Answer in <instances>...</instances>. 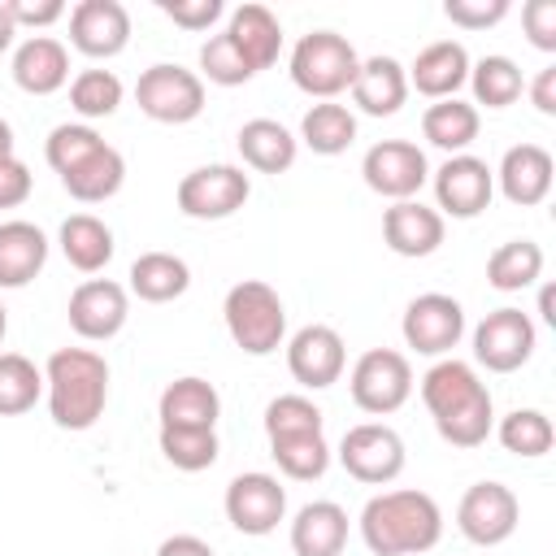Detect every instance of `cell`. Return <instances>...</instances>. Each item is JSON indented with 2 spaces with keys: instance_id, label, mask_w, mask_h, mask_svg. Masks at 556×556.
<instances>
[{
  "instance_id": "6da1fadb",
  "label": "cell",
  "mask_w": 556,
  "mask_h": 556,
  "mask_svg": "<svg viewBox=\"0 0 556 556\" xmlns=\"http://www.w3.org/2000/svg\"><path fill=\"white\" fill-rule=\"evenodd\" d=\"M421 404L434 417V430L452 447H482L486 434L495 430V404L486 382L478 378L473 365L456 356H439L421 374Z\"/></svg>"
},
{
  "instance_id": "7a4b0ae2",
  "label": "cell",
  "mask_w": 556,
  "mask_h": 556,
  "mask_svg": "<svg viewBox=\"0 0 556 556\" xmlns=\"http://www.w3.org/2000/svg\"><path fill=\"white\" fill-rule=\"evenodd\" d=\"M361 539L374 556H421L443 539V508L413 486L382 491L361 508Z\"/></svg>"
},
{
  "instance_id": "3957f363",
  "label": "cell",
  "mask_w": 556,
  "mask_h": 556,
  "mask_svg": "<svg viewBox=\"0 0 556 556\" xmlns=\"http://www.w3.org/2000/svg\"><path fill=\"white\" fill-rule=\"evenodd\" d=\"M43 391L61 430H91L109 404V365L91 348H56L43 365Z\"/></svg>"
},
{
  "instance_id": "277c9868",
  "label": "cell",
  "mask_w": 556,
  "mask_h": 556,
  "mask_svg": "<svg viewBox=\"0 0 556 556\" xmlns=\"http://www.w3.org/2000/svg\"><path fill=\"white\" fill-rule=\"evenodd\" d=\"M222 317H226V330H230L235 348L248 352V356H269L287 339V308H282L278 291L261 278L235 282L222 300Z\"/></svg>"
},
{
  "instance_id": "5b68a950",
  "label": "cell",
  "mask_w": 556,
  "mask_h": 556,
  "mask_svg": "<svg viewBox=\"0 0 556 556\" xmlns=\"http://www.w3.org/2000/svg\"><path fill=\"white\" fill-rule=\"evenodd\" d=\"M361 70V56L356 48L334 35V30H308L300 35V43L291 48V83L304 91V96H317V100H334L339 91L352 87Z\"/></svg>"
},
{
  "instance_id": "8992f818",
  "label": "cell",
  "mask_w": 556,
  "mask_h": 556,
  "mask_svg": "<svg viewBox=\"0 0 556 556\" xmlns=\"http://www.w3.org/2000/svg\"><path fill=\"white\" fill-rule=\"evenodd\" d=\"M135 104L143 117L161 122V126H187L204 113V78L195 70L156 61L139 74L135 83Z\"/></svg>"
},
{
  "instance_id": "52a82bcc",
  "label": "cell",
  "mask_w": 556,
  "mask_h": 556,
  "mask_svg": "<svg viewBox=\"0 0 556 556\" xmlns=\"http://www.w3.org/2000/svg\"><path fill=\"white\" fill-rule=\"evenodd\" d=\"M348 391H352V404L361 413L387 417V413L404 408V400L413 395V365L395 348H369V352L356 356Z\"/></svg>"
},
{
  "instance_id": "ba28073f",
  "label": "cell",
  "mask_w": 556,
  "mask_h": 556,
  "mask_svg": "<svg viewBox=\"0 0 556 556\" xmlns=\"http://www.w3.org/2000/svg\"><path fill=\"white\" fill-rule=\"evenodd\" d=\"M252 195V182L239 165H200L191 174H182L174 200L178 213L191 222H222L230 213H239Z\"/></svg>"
},
{
  "instance_id": "9c48e42d",
  "label": "cell",
  "mask_w": 556,
  "mask_h": 556,
  "mask_svg": "<svg viewBox=\"0 0 556 556\" xmlns=\"http://www.w3.org/2000/svg\"><path fill=\"white\" fill-rule=\"evenodd\" d=\"M404 439L387 421H361L339 443V465L365 486H387L404 473Z\"/></svg>"
},
{
  "instance_id": "30bf717a",
  "label": "cell",
  "mask_w": 556,
  "mask_h": 556,
  "mask_svg": "<svg viewBox=\"0 0 556 556\" xmlns=\"http://www.w3.org/2000/svg\"><path fill=\"white\" fill-rule=\"evenodd\" d=\"M539 330L521 308H495L473 326V361L486 374H513L534 356Z\"/></svg>"
},
{
  "instance_id": "8fae6325",
  "label": "cell",
  "mask_w": 556,
  "mask_h": 556,
  "mask_svg": "<svg viewBox=\"0 0 556 556\" xmlns=\"http://www.w3.org/2000/svg\"><path fill=\"white\" fill-rule=\"evenodd\" d=\"M517 521L521 504L504 482H473L456 504V530L473 547H500L504 539H513Z\"/></svg>"
},
{
  "instance_id": "7c38bea8",
  "label": "cell",
  "mask_w": 556,
  "mask_h": 556,
  "mask_svg": "<svg viewBox=\"0 0 556 556\" xmlns=\"http://www.w3.org/2000/svg\"><path fill=\"white\" fill-rule=\"evenodd\" d=\"M361 178L369 191H378L382 200H413L426 178H430V165H426V152L408 139H382L365 152L361 161Z\"/></svg>"
},
{
  "instance_id": "4fadbf2b",
  "label": "cell",
  "mask_w": 556,
  "mask_h": 556,
  "mask_svg": "<svg viewBox=\"0 0 556 556\" xmlns=\"http://www.w3.org/2000/svg\"><path fill=\"white\" fill-rule=\"evenodd\" d=\"M400 334L417 356H447L465 334V308H460V300H452L443 291H426V295L408 300Z\"/></svg>"
},
{
  "instance_id": "5bb4252c",
  "label": "cell",
  "mask_w": 556,
  "mask_h": 556,
  "mask_svg": "<svg viewBox=\"0 0 556 556\" xmlns=\"http://www.w3.org/2000/svg\"><path fill=\"white\" fill-rule=\"evenodd\" d=\"M222 504H226V521L239 534H252V539L274 534L278 521L287 517V491H282V482L274 473H261V469L230 478Z\"/></svg>"
},
{
  "instance_id": "9a60e30c",
  "label": "cell",
  "mask_w": 556,
  "mask_h": 556,
  "mask_svg": "<svg viewBox=\"0 0 556 556\" xmlns=\"http://www.w3.org/2000/svg\"><path fill=\"white\" fill-rule=\"evenodd\" d=\"M495 195V169L482 156H447L434 169V200H439V217H478Z\"/></svg>"
},
{
  "instance_id": "2e32d148",
  "label": "cell",
  "mask_w": 556,
  "mask_h": 556,
  "mask_svg": "<svg viewBox=\"0 0 556 556\" xmlns=\"http://www.w3.org/2000/svg\"><path fill=\"white\" fill-rule=\"evenodd\" d=\"M343 365H348V348H343V334L334 326H300L291 339H287V369L300 387L308 391H326L343 378Z\"/></svg>"
},
{
  "instance_id": "e0dca14e",
  "label": "cell",
  "mask_w": 556,
  "mask_h": 556,
  "mask_svg": "<svg viewBox=\"0 0 556 556\" xmlns=\"http://www.w3.org/2000/svg\"><path fill=\"white\" fill-rule=\"evenodd\" d=\"M65 317H70V330H74L78 339L104 343V339H113V334L126 326V317H130V295H126V287L113 282V278H87V282L74 287Z\"/></svg>"
},
{
  "instance_id": "ac0fdd59",
  "label": "cell",
  "mask_w": 556,
  "mask_h": 556,
  "mask_svg": "<svg viewBox=\"0 0 556 556\" xmlns=\"http://www.w3.org/2000/svg\"><path fill=\"white\" fill-rule=\"evenodd\" d=\"M70 43L91 56L109 61L130 43V13L122 0H78L70 9Z\"/></svg>"
},
{
  "instance_id": "d6986e66",
  "label": "cell",
  "mask_w": 556,
  "mask_h": 556,
  "mask_svg": "<svg viewBox=\"0 0 556 556\" xmlns=\"http://www.w3.org/2000/svg\"><path fill=\"white\" fill-rule=\"evenodd\" d=\"M552 174H556V165H552V152H547V148H539V143H517V148L504 152V161H500V169H495V182H500V191H504L508 204L534 208V204L547 200Z\"/></svg>"
},
{
  "instance_id": "ffe728a7",
  "label": "cell",
  "mask_w": 556,
  "mask_h": 556,
  "mask_svg": "<svg viewBox=\"0 0 556 556\" xmlns=\"http://www.w3.org/2000/svg\"><path fill=\"white\" fill-rule=\"evenodd\" d=\"M382 243L395 256H413V261L439 252V243H443V217H439V208H430L421 200H395L382 213Z\"/></svg>"
},
{
  "instance_id": "44dd1931",
  "label": "cell",
  "mask_w": 556,
  "mask_h": 556,
  "mask_svg": "<svg viewBox=\"0 0 556 556\" xmlns=\"http://www.w3.org/2000/svg\"><path fill=\"white\" fill-rule=\"evenodd\" d=\"M469 52L465 43L456 39H439L430 48L417 52V61L404 70L408 74V87H417L426 100H452L465 83H469Z\"/></svg>"
},
{
  "instance_id": "7402d4cb",
  "label": "cell",
  "mask_w": 556,
  "mask_h": 556,
  "mask_svg": "<svg viewBox=\"0 0 556 556\" xmlns=\"http://www.w3.org/2000/svg\"><path fill=\"white\" fill-rule=\"evenodd\" d=\"M13 83L26 96H52L70 83V52L52 35H30L13 52Z\"/></svg>"
},
{
  "instance_id": "603a6c76",
  "label": "cell",
  "mask_w": 556,
  "mask_h": 556,
  "mask_svg": "<svg viewBox=\"0 0 556 556\" xmlns=\"http://www.w3.org/2000/svg\"><path fill=\"white\" fill-rule=\"evenodd\" d=\"M156 417L161 426H182V430H217V417H222V395L213 382L187 374V378H174L161 400H156Z\"/></svg>"
},
{
  "instance_id": "cb8c5ba5",
  "label": "cell",
  "mask_w": 556,
  "mask_h": 556,
  "mask_svg": "<svg viewBox=\"0 0 556 556\" xmlns=\"http://www.w3.org/2000/svg\"><path fill=\"white\" fill-rule=\"evenodd\" d=\"M48 265V235L35 222H0V287L17 291L26 282H35Z\"/></svg>"
},
{
  "instance_id": "d4e9b609",
  "label": "cell",
  "mask_w": 556,
  "mask_h": 556,
  "mask_svg": "<svg viewBox=\"0 0 556 556\" xmlns=\"http://www.w3.org/2000/svg\"><path fill=\"white\" fill-rule=\"evenodd\" d=\"M348 91H352V104L361 113L391 117L408 100V74H404V65L395 56H369V61H361V70H356Z\"/></svg>"
},
{
  "instance_id": "484cf974",
  "label": "cell",
  "mask_w": 556,
  "mask_h": 556,
  "mask_svg": "<svg viewBox=\"0 0 556 556\" xmlns=\"http://www.w3.org/2000/svg\"><path fill=\"white\" fill-rule=\"evenodd\" d=\"M235 143H239L243 165H252L256 174H287L295 165V152H300V139L282 122H274V117L243 122Z\"/></svg>"
},
{
  "instance_id": "4316f807",
  "label": "cell",
  "mask_w": 556,
  "mask_h": 556,
  "mask_svg": "<svg viewBox=\"0 0 556 556\" xmlns=\"http://www.w3.org/2000/svg\"><path fill=\"white\" fill-rule=\"evenodd\" d=\"M348 543V513L334 500H313L291 521V552L295 556H339Z\"/></svg>"
},
{
  "instance_id": "83f0119b",
  "label": "cell",
  "mask_w": 556,
  "mask_h": 556,
  "mask_svg": "<svg viewBox=\"0 0 556 556\" xmlns=\"http://www.w3.org/2000/svg\"><path fill=\"white\" fill-rule=\"evenodd\" d=\"M226 35L252 70H269L282 52V26L265 4H239L226 22Z\"/></svg>"
},
{
  "instance_id": "f1b7e54d",
  "label": "cell",
  "mask_w": 556,
  "mask_h": 556,
  "mask_svg": "<svg viewBox=\"0 0 556 556\" xmlns=\"http://www.w3.org/2000/svg\"><path fill=\"white\" fill-rule=\"evenodd\" d=\"M56 243L65 252V261L78 269V274H100L109 261H113V230L96 217V213H70L56 230Z\"/></svg>"
},
{
  "instance_id": "f546056e",
  "label": "cell",
  "mask_w": 556,
  "mask_h": 556,
  "mask_svg": "<svg viewBox=\"0 0 556 556\" xmlns=\"http://www.w3.org/2000/svg\"><path fill=\"white\" fill-rule=\"evenodd\" d=\"M122 182H126V156L113 143H104L83 165H74L70 174H61V187L78 204H104V200H113L122 191Z\"/></svg>"
},
{
  "instance_id": "4dcf8cb0",
  "label": "cell",
  "mask_w": 556,
  "mask_h": 556,
  "mask_svg": "<svg viewBox=\"0 0 556 556\" xmlns=\"http://www.w3.org/2000/svg\"><path fill=\"white\" fill-rule=\"evenodd\" d=\"M126 278H130V291L139 300H148V304H169V300H178L191 287V269L174 252H143V256H135Z\"/></svg>"
},
{
  "instance_id": "1f68e13d",
  "label": "cell",
  "mask_w": 556,
  "mask_h": 556,
  "mask_svg": "<svg viewBox=\"0 0 556 556\" xmlns=\"http://www.w3.org/2000/svg\"><path fill=\"white\" fill-rule=\"evenodd\" d=\"M478 126H482V117H478V109L469 104V100H434L426 113H421V135H426V143H434V148H443L447 156H460L473 139H478Z\"/></svg>"
},
{
  "instance_id": "d6a6232c",
  "label": "cell",
  "mask_w": 556,
  "mask_h": 556,
  "mask_svg": "<svg viewBox=\"0 0 556 556\" xmlns=\"http://www.w3.org/2000/svg\"><path fill=\"white\" fill-rule=\"evenodd\" d=\"M300 139L317 152V156H339L352 148L356 139V113L348 104H334V100H317L304 122H300Z\"/></svg>"
},
{
  "instance_id": "836d02e7",
  "label": "cell",
  "mask_w": 556,
  "mask_h": 556,
  "mask_svg": "<svg viewBox=\"0 0 556 556\" xmlns=\"http://www.w3.org/2000/svg\"><path fill=\"white\" fill-rule=\"evenodd\" d=\"M543 274V248L534 239H508L486 256V282L495 291H526Z\"/></svg>"
},
{
  "instance_id": "e575fe53",
  "label": "cell",
  "mask_w": 556,
  "mask_h": 556,
  "mask_svg": "<svg viewBox=\"0 0 556 556\" xmlns=\"http://www.w3.org/2000/svg\"><path fill=\"white\" fill-rule=\"evenodd\" d=\"M495 434H500L504 452H513L521 460H539L556 443V426H552V417L543 408H513L508 417H500Z\"/></svg>"
},
{
  "instance_id": "d590c367",
  "label": "cell",
  "mask_w": 556,
  "mask_h": 556,
  "mask_svg": "<svg viewBox=\"0 0 556 556\" xmlns=\"http://www.w3.org/2000/svg\"><path fill=\"white\" fill-rule=\"evenodd\" d=\"M43 395V369L22 352H0V417H22Z\"/></svg>"
},
{
  "instance_id": "8d00e7d4",
  "label": "cell",
  "mask_w": 556,
  "mask_h": 556,
  "mask_svg": "<svg viewBox=\"0 0 556 556\" xmlns=\"http://www.w3.org/2000/svg\"><path fill=\"white\" fill-rule=\"evenodd\" d=\"M469 87H473V109H508L521 96V70L513 56H482L478 65H469Z\"/></svg>"
},
{
  "instance_id": "74e56055",
  "label": "cell",
  "mask_w": 556,
  "mask_h": 556,
  "mask_svg": "<svg viewBox=\"0 0 556 556\" xmlns=\"http://www.w3.org/2000/svg\"><path fill=\"white\" fill-rule=\"evenodd\" d=\"M122 96H126V87H122V78L113 70H83L70 83V109L78 117H87V122L113 117L117 104H122Z\"/></svg>"
},
{
  "instance_id": "f35d334b",
  "label": "cell",
  "mask_w": 556,
  "mask_h": 556,
  "mask_svg": "<svg viewBox=\"0 0 556 556\" xmlns=\"http://www.w3.org/2000/svg\"><path fill=\"white\" fill-rule=\"evenodd\" d=\"M161 456L182 469V473H200L217 460L222 443H217V430H182V426H161Z\"/></svg>"
},
{
  "instance_id": "ab89813d",
  "label": "cell",
  "mask_w": 556,
  "mask_h": 556,
  "mask_svg": "<svg viewBox=\"0 0 556 556\" xmlns=\"http://www.w3.org/2000/svg\"><path fill=\"white\" fill-rule=\"evenodd\" d=\"M274 465L291 478V482H313L330 469V447L321 434H295V439H274L269 443Z\"/></svg>"
},
{
  "instance_id": "60d3db41",
  "label": "cell",
  "mask_w": 556,
  "mask_h": 556,
  "mask_svg": "<svg viewBox=\"0 0 556 556\" xmlns=\"http://www.w3.org/2000/svg\"><path fill=\"white\" fill-rule=\"evenodd\" d=\"M100 148H104V139H100L96 126H87V122H61V126L48 130L43 156H48V165H52L56 178H61V174H70L74 165H83V161H87L91 152H100Z\"/></svg>"
},
{
  "instance_id": "b9f144b4",
  "label": "cell",
  "mask_w": 556,
  "mask_h": 556,
  "mask_svg": "<svg viewBox=\"0 0 556 556\" xmlns=\"http://www.w3.org/2000/svg\"><path fill=\"white\" fill-rule=\"evenodd\" d=\"M265 434L295 439V434H321V408L308 395H278L265 404Z\"/></svg>"
},
{
  "instance_id": "7bdbcfd3",
  "label": "cell",
  "mask_w": 556,
  "mask_h": 556,
  "mask_svg": "<svg viewBox=\"0 0 556 556\" xmlns=\"http://www.w3.org/2000/svg\"><path fill=\"white\" fill-rule=\"evenodd\" d=\"M200 74L208 78V83H217V87H239V83H248L256 70L243 61V52L230 43V35L222 30V35H208L204 43H200Z\"/></svg>"
},
{
  "instance_id": "ee69618b",
  "label": "cell",
  "mask_w": 556,
  "mask_h": 556,
  "mask_svg": "<svg viewBox=\"0 0 556 556\" xmlns=\"http://www.w3.org/2000/svg\"><path fill=\"white\" fill-rule=\"evenodd\" d=\"M443 17L460 30H486L508 17V0H443Z\"/></svg>"
},
{
  "instance_id": "f6af8a7d",
  "label": "cell",
  "mask_w": 556,
  "mask_h": 556,
  "mask_svg": "<svg viewBox=\"0 0 556 556\" xmlns=\"http://www.w3.org/2000/svg\"><path fill=\"white\" fill-rule=\"evenodd\" d=\"M156 9L182 30H208L226 13L222 0H156Z\"/></svg>"
},
{
  "instance_id": "bcb514c9",
  "label": "cell",
  "mask_w": 556,
  "mask_h": 556,
  "mask_svg": "<svg viewBox=\"0 0 556 556\" xmlns=\"http://www.w3.org/2000/svg\"><path fill=\"white\" fill-rule=\"evenodd\" d=\"M521 26L539 52H556V0H530L521 9Z\"/></svg>"
},
{
  "instance_id": "7dc6e473",
  "label": "cell",
  "mask_w": 556,
  "mask_h": 556,
  "mask_svg": "<svg viewBox=\"0 0 556 556\" xmlns=\"http://www.w3.org/2000/svg\"><path fill=\"white\" fill-rule=\"evenodd\" d=\"M30 187H35L30 169H26L17 156H4V161H0V208H17V204H26Z\"/></svg>"
},
{
  "instance_id": "c3c4849f",
  "label": "cell",
  "mask_w": 556,
  "mask_h": 556,
  "mask_svg": "<svg viewBox=\"0 0 556 556\" xmlns=\"http://www.w3.org/2000/svg\"><path fill=\"white\" fill-rule=\"evenodd\" d=\"M13 26H52L65 17V4L61 0H4Z\"/></svg>"
},
{
  "instance_id": "681fc988",
  "label": "cell",
  "mask_w": 556,
  "mask_h": 556,
  "mask_svg": "<svg viewBox=\"0 0 556 556\" xmlns=\"http://www.w3.org/2000/svg\"><path fill=\"white\" fill-rule=\"evenodd\" d=\"M530 104L543 113V117H556V65L539 70L534 83H530Z\"/></svg>"
},
{
  "instance_id": "f907efd6",
  "label": "cell",
  "mask_w": 556,
  "mask_h": 556,
  "mask_svg": "<svg viewBox=\"0 0 556 556\" xmlns=\"http://www.w3.org/2000/svg\"><path fill=\"white\" fill-rule=\"evenodd\" d=\"M156 556H213V547H208L200 534H169V539L156 547Z\"/></svg>"
},
{
  "instance_id": "816d5d0a",
  "label": "cell",
  "mask_w": 556,
  "mask_h": 556,
  "mask_svg": "<svg viewBox=\"0 0 556 556\" xmlns=\"http://www.w3.org/2000/svg\"><path fill=\"white\" fill-rule=\"evenodd\" d=\"M13 35H17V26H13V17H9V9H4V0H0V52H9Z\"/></svg>"
},
{
  "instance_id": "f5cc1de1",
  "label": "cell",
  "mask_w": 556,
  "mask_h": 556,
  "mask_svg": "<svg viewBox=\"0 0 556 556\" xmlns=\"http://www.w3.org/2000/svg\"><path fill=\"white\" fill-rule=\"evenodd\" d=\"M552 300H556V291H552V287H543V291H539V313H543V321H547V326H556V313H552Z\"/></svg>"
},
{
  "instance_id": "db71d44e",
  "label": "cell",
  "mask_w": 556,
  "mask_h": 556,
  "mask_svg": "<svg viewBox=\"0 0 556 556\" xmlns=\"http://www.w3.org/2000/svg\"><path fill=\"white\" fill-rule=\"evenodd\" d=\"M4 156H13V126L0 117V161H4Z\"/></svg>"
},
{
  "instance_id": "11a10c76",
  "label": "cell",
  "mask_w": 556,
  "mask_h": 556,
  "mask_svg": "<svg viewBox=\"0 0 556 556\" xmlns=\"http://www.w3.org/2000/svg\"><path fill=\"white\" fill-rule=\"evenodd\" d=\"M4 334H9V308L0 304V343H4Z\"/></svg>"
}]
</instances>
